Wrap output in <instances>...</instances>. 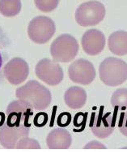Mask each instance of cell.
I'll return each mask as SVG.
<instances>
[{"label":"cell","mask_w":127,"mask_h":154,"mask_svg":"<svg viewBox=\"0 0 127 154\" xmlns=\"http://www.w3.org/2000/svg\"><path fill=\"white\" fill-rule=\"evenodd\" d=\"M16 96L37 111L47 109L52 101L50 91L37 80H30L17 88Z\"/></svg>","instance_id":"6da1fadb"},{"label":"cell","mask_w":127,"mask_h":154,"mask_svg":"<svg viewBox=\"0 0 127 154\" xmlns=\"http://www.w3.org/2000/svg\"><path fill=\"white\" fill-rule=\"evenodd\" d=\"M101 80L107 86L116 87L127 80V63L122 59L109 57L99 66Z\"/></svg>","instance_id":"7a4b0ae2"},{"label":"cell","mask_w":127,"mask_h":154,"mask_svg":"<svg viewBox=\"0 0 127 154\" xmlns=\"http://www.w3.org/2000/svg\"><path fill=\"white\" fill-rule=\"evenodd\" d=\"M79 52V43L73 36L62 34L53 41L50 46V54L58 63H69Z\"/></svg>","instance_id":"3957f363"},{"label":"cell","mask_w":127,"mask_h":154,"mask_svg":"<svg viewBox=\"0 0 127 154\" xmlns=\"http://www.w3.org/2000/svg\"><path fill=\"white\" fill-rule=\"evenodd\" d=\"M105 14V8L101 2L88 1L77 8L75 20L82 27L95 26L103 20Z\"/></svg>","instance_id":"277c9868"},{"label":"cell","mask_w":127,"mask_h":154,"mask_svg":"<svg viewBox=\"0 0 127 154\" xmlns=\"http://www.w3.org/2000/svg\"><path fill=\"white\" fill-rule=\"evenodd\" d=\"M56 31L54 22L47 16H37L30 21L28 27V35L33 42L45 44L53 37Z\"/></svg>","instance_id":"5b68a950"},{"label":"cell","mask_w":127,"mask_h":154,"mask_svg":"<svg viewBox=\"0 0 127 154\" xmlns=\"http://www.w3.org/2000/svg\"><path fill=\"white\" fill-rule=\"evenodd\" d=\"M35 72L41 80L50 86L59 85L63 80V70L55 60L41 59L37 63Z\"/></svg>","instance_id":"8992f818"},{"label":"cell","mask_w":127,"mask_h":154,"mask_svg":"<svg viewBox=\"0 0 127 154\" xmlns=\"http://www.w3.org/2000/svg\"><path fill=\"white\" fill-rule=\"evenodd\" d=\"M68 75L72 82L82 85H88L95 80V69L90 61L80 59L70 65Z\"/></svg>","instance_id":"52a82bcc"},{"label":"cell","mask_w":127,"mask_h":154,"mask_svg":"<svg viewBox=\"0 0 127 154\" xmlns=\"http://www.w3.org/2000/svg\"><path fill=\"white\" fill-rule=\"evenodd\" d=\"M29 126L11 125L5 122L0 128V144L5 149H15L20 139L29 136Z\"/></svg>","instance_id":"ba28073f"},{"label":"cell","mask_w":127,"mask_h":154,"mask_svg":"<svg viewBox=\"0 0 127 154\" xmlns=\"http://www.w3.org/2000/svg\"><path fill=\"white\" fill-rule=\"evenodd\" d=\"M90 128L96 137L104 139L111 136L115 128V118L110 112L104 113L103 109L92 115Z\"/></svg>","instance_id":"9c48e42d"},{"label":"cell","mask_w":127,"mask_h":154,"mask_svg":"<svg viewBox=\"0 0 127 154\" xmlns=\"http://www.w3.org/2000/svg\"><path fill=\"white\" fill-rule=\"evenodd\" d=\"M6 122L11 125H26L29 123L30 117L33 115V108L23 101H14L8 105L7 108Z\"/></svg>","instance_id":"30bf717a"},{"label":"cell","mask_w":127,"mask_h":154,"mask_svg":"<svg viewBox=\"0 0 127 154\" xmlns=\"http://www.w3.org/2000/svg\"><path fill=\"white\" fill-rule=\"evenodd\" d=\"M29 74V64L20 58H14L3 66V75L8 82L19 85L26 80Z\"/></svg>","instance_id":"8fae6325"},{"label":"cell","mask_w":127,"mask_h":154,"mask_svg":"<svg viewBox=\"0 0 127 154\" xmlns=\"http://www.w3.org/2000/svg\"><path fill=\"white\" fill-rule=\"evenodd\" d=\"M105 37L101 31L98 29H89L83 35V50L89 55H97L103 51L105 46Z\"/></svg>","instance_id":"7c38bea8"},{"label":"cell","mask_w":127,"mask_h":154,"mask_svg":"<svg viewBox=\"0 0 127 154\" xmlns=\"http://www.w3.org/2000/svg\"><path fill=\"white\" fill-rule=\"evenodd\" d=\"M46 143L50 149H67L72 143V137L70 132L63 128H57L49 133Z\"/></svg>","instance_id":"4fadbf2b"},{"label":"cell","mask_w":127,"mask_h":154,"mask_svg":"<svg viewBox=\"0 0 127 154\" xmlns=\"http://www.w3.org/2000/svg\"><path fill=\"white\" fill-rule=\"evenodd\" d=\"M64 101L66 106L71 109H80L86 104L87 93L83 88L78 86H73L66 91Z\"/></svg>","instance_id":"5bb4252c"},{"label":"cell","mask_w":127,"mask_h":154,"mask_svg":"<svg viewBox=\"0 0 127 154\" xmlns=\"http://www.w3.org/2000/svg\"><path fill=\"white\" fill-rule=\"evenodd\" d=\"M108 46L112 53L118 56L127 54V32L118 30L113 32L108 39Z\"/></svg>","instance_id":"9a60e30c"},{"label":"cell","mask_w":127,"mask_h":154,"mask_svg":"<svg viewBox=\"0 0 127 154\" xmlns=\"http://www.w3.org/2000/svg\"><path fill=\"white\" fill-rule=\"evenodd\" d=\"M20 10V0H0V13L6 17L17 16Z\"/></svg>","instance_id":"2e32d148"},{"label":"cell","mask_w":127,"mask_h":154,"mask_svg":"<svg viewBox=\"0 0 127 154\" xmlns=\"http://www.w3.org/2000/svg\"><path fill=\"white\" fill-rule=\"evenodd\" d=\"M112 106L124 109L127 108V88H121L114 91L111 97Z\"/></svg>","instance_id":"e0dca14e"},{"label":"cell","mask_w":127,"mask_h":154,"mask_svg":"<svg viewBox=\"0 0 127 154\" xmlns=\"http://www.w3.org/2000/svg\"><path fill=\"white\" fill-rule=\"evenodd\" d=\"M11 42L7 34L0 28V71L2 70L3 64L8 59V48L10 46Z\"/></svg>","instance_id":"ac0fdd59"},{"label":"cell","mask_w":127,"mask_h":154,"mask_svg":"<svg viewBox=\"0 0 127 154\" xmlns=\"http://www.w3.org/2000/svg\"><path fill=\"white\" fill-rule=\"evenodd\" d=\"M34 3L41 11L50 12L57 8L59 0H34Z\"/></svg>","instance_id":"d6986e66"},{"label":"cell","mask_w":127,"mask_h":154,"mask_svg":"<svg viewBox=\"0 0 127 154\" xmlns=\"http://www.w3.org/2000/svg\"><path fill=\"white\" fill-rule=\"evenodd\" d=\"M16 149H40V143H38L36 140L28 137L20 139V140L16 143Z\"/></svg>","instance_id":"ffe728a7"},{"label":"cell","mask_w":127,"mask_h":154,"mask_svg":"<svg viewBox=\"0 0 127 154\" xmlns=\"http://www.w3.org/2000/svg\"><path fill=\"white\" fill-rule=\"evenodd\" d=\"M118 128L122 135L127 137V111L123 112L121 114Z\"/></svg>","instance_id":"44dd1931"},{"label":"cell","mask_w":127,"mask_h":154,"mask_svg":"<svg viewBox=\"0 0 127 154\" xmlns=\"http://www.w3.org/2000/svg\"><path fill=\"white\" fill-rule=\"evenodd\" d=\"M71 119V114L64 112L63 114L59 115V117H58V125H60L61 127H66V125L69 124Z\"/></svg>","instance_id":"7402d4cb"},{"label":"cell","mask_w":127,"mask_h":154,"mask_svg":"<svg viewBox=\"0 0 127 154\" xmlns=\"http://www.w3.org/2000/svg\"><path fill=\"white\" fill-rule=\"evenodd\" d=\"M47 114L45 113H41L35 117L34 123L37 125V127H43L47 122Z\"/></svg>","instance_id":"603a6c76"},{"label":"cell","mask_w":127,"mask_h":154,"mask_svg":"<svg viewBox=\"0 0 127 154\" xmlns=\"http://www.w3.org/2000/svg\"><path fill=\"white\" fill-rule=\"evenodd\" d=\"M85 149H105L106 147L104 145L103 143H100L98 141L94 140L92 141L90 143H87L84 146Z\"/></svg>","instance_id":"cb8c5ba5"}]
</instances>
